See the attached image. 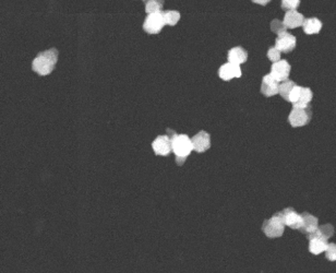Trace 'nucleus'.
<instances>
[{
  "label": "nucleus",
  "mask_w": 336,
  "mask_h": 273,
  "mask_svg": "<svg viewBox=\"0 0 336 273\" xmlns=\"http://www.w3.org/2000/svg\"><path fill=\"white\" fill-rule=\"evenodd\" d=\"M57 60H58V50L56 48L42 51L33 60L32 69L40 76H47L54 70Z\"/></svg>",
  "instance_id": "obj_1"
},
{
  "label": "nucleus",
  "mask_w": 336,
  "mask_h": 273,
  "mask_svg": "<svg viewBox=\"0 0 336 273\" xmlns=\"http://www.w3.org/2000/svg\"><path fill=\"white\" fill-rule=\"evenodd\" d=\"M172 152L176 154V162L178 165L185 163L187 156L190 155L193 150L192 141L187 135H174L171 136Z\"/></svg>",
  "instance_id": "obj_2"
},
{
  "label": "nucleus",
  "mask_w": 336,
  "mask_h": 273,
  "mask_svg": "<svg viewBox=\"0 0 336 273\" xmlns=\"http://www.w3.org/2000/svg\"><path fill=\"white\" fill-rule=\"evenodd\" d=\"M312 97H313V93L311 91V89L296 86L293 89V91L290 95V101L288 102L293 103L294 107L307 108L310 106Z\"/></svg>",
  "instance_id": "obj_3"
},
{
  "label": "nucleus",
  "mask_w": 336,
  "mask_h": 273,
  "mask_svg": "<svg viewBox=\"0 0 336 273\" xmlns=\"http://www.w3.org/2000/svg\"><path fill=\"white\" fill-rule=\"evenodd\" d=\"M262 230L269 238L281 237L285 230V224L283 222L281 213L277 212L271 219L265 220L262 225Z\"/></svg>",
  "instance_id": "obj_4"
},
{
  "label": "nucleus",
  "mask_w": 336,
  "mask_h": 273,
  "mask_svg": "<svg viewBox=\"0 0 336 273\" xmlns=\"http://www.w3.org/2000/svg\"><path fill=\"white\" fill-rule=\"evenodd\" d=\"M311 117H312L311 106H309L307 108L294 107L292 109L290 116H288V123H290L294 128L303 127V126L310 123Z\"/></svg>",
  "instance_id": "obj_5"
},
{
  "label": "nucleus",
  "mask_w": 336,
  "mask_h": 273,
  "mask_svg": "<svg viewBox=\"0 0 336 273\" xmlns=\"http://www.w3.org/2000/svg\"><path fill=\"white\" fill-rule=\"evenodd\" d=\"M166 24V21L163 12L148 14L143 23V30L149 34L160 33Z\"/></svg>",
  "instance_id": "obj_6"
},
{
  "label": "nucleus",
  "mask_w": 336,
  "mask_h": 273,
  "mask_svg": "<svg viewBox=\"0 0 336 273\" xmlns=\"http://www.w3.org/2000/svg\"><path fill=\"white\" fill-rule=\"evenodd\" d=\"M291 70L292 67L288 64V61L283 59L272 65L270 76L277 82H284L290 77Z\"/></svg>",
  "instance_id": "obj_7"
},
{
  "label": "nucleus",
  "mask_w": 336,
  "mask_h": 273,
  "mask_svg": "<svg viewBox=\"0 0 336 273\" xmlns=\"http://www.w3.org/2000/svg\"><path fill=\"white\" fill-rule=\"evenodd\" d=\"M283 222L288 228L294 229H300L302 225V215L297 213L293 208H286L280 212Z\"/></svg>",
  "instance_id": "obj_8"
},
{
  "label": "nucleus",
  "mask_w": 336,
  "mask_h": 273,
  "mask_svg": "<svg viewBox=\"0 0 336 273\" xmlns=\"http://www.w3.org/2000/svg\"><path fill=\"white\" fill-rule=\"evenodd\" d=\"M309 239V251L313 255H320L323 251L327 250L328 247V239L323 237L317 232L308 235Z\"/></svg>",
  "instance_id": "obj_9"
},
{
  "label": "nucleus",
  "mask_w": 336,
  "mask_h": 273,
  "mask_svg": "<svg viewBox=\"0 0 336 273\" xmlns=\"http://www.w3.org/2000/svg\"><path fill=\"white\" fill-rule=\"evenodd\" d=\"M297 44V40L293 34L284 32L277 36L275 41V47L281 52H291L295 49Z\"/></svg>",
  "instance_id": "obj_10"
},
{
  "label": "nucleus",
  "mask_w": 336,
  "mask_h": 273,
  "mask_svg": "<svg viewBox=\"0 0 336 273\" xmlns=\"http://www.w3.org/2000/svg\"><path fill=\"white\" fill-rule=\"evenodd\" d=\"M152 148L156 155H168L172 151L171 138L166 135L159 136L152 143Z\"/></svg>",
  "instance_id": "obj_11"
},
{
  "label": "nucleus",
  "mask_w": 336,
  "mask_h": 273,
  "mask_svg": "<svg viewBox=\"0 0 336 273\" xmlns=\"http://www.w3.org/2000/svg\"><path fill=\"white\" fill-rule=\"evenodd\" d=\"M193 150L198 153H203L210 149L211 146V138L207 131H200L191 139Z\"/></svg>",
  "instance_id": "obj_12"
},
{
  "label": "nucleus",
  "mask_w": 336,
  "mask_h": 273,
  "mask_svg": "<svg viewBox=\"0 0 336 273\" xmlns=\"http://www.w3.org/2000/svg\"><path fill=\"white\" fill-rule=\"evenodd\" d=\"M218 76L224 81H229L234 78H240L241 77L240 66L230 64V62L224 64L222 67L219 68Z\"/></svg>",
  "instance_id": "obj_13"
},
{
  "label": "nucleus",
  "mask_w": 336,
  "mask_h": 273,
  "mask_svg": "<svg viewBox=\"0 0 336 273\" xmlns=\"http://www.w3.org/2000/svg\"><path fill=\"white\" fill-rule=\"evenodd\" d=\"M278 88L280 85L276 80H274L270 75H266L262 79L261 85V93L266 97L274 96L278 93Z\"/></svg>",
  "instance_id": "obj_14"
},
{
  "label": "nucleus",
  "mask_w": 336,
  "mask_h": 273,
  "mask_svg": "<svg viewBox=\"0 0 336 273\" xmlns=\"http://www.w3.org/2000/svg\"><path fill=\"white\" fill-rule=\"evenodd\" d=\"M301 215H302V225H301V228L299 230H300L301 233L308 234V235L316 232L319 228L318 218H316L314 215L308 212H303Z\"/></svg>",
  "instance_id": "obj_15"
},
{
  "label": "nucleus",
  "mask_w": 336,
  "mask_h": 273,
  "mask_svg": "<svg viewBox=\"0 0 336 273\" xmlns=\"http://www.w3.org/2000/svg\"><path fill=\"white\" fill-rule=\"evenodd\" d=\"M227 58L228 62H230V64L239 66L241 64H244V62H246L247 59H248V51L240 46L234 47V48L228 50Z\"/></svg>",
  "instance_id": "obj_16"
},
{
  "label": "nucleus",
  "mask_w": 336,
  "mask_h": 273,
  "mask_svg": "<svg viewBox=\"0 0 336 273\" xmlns=\"http://www.w3.org/2000/svg\"><path fill=\"white\" fill-rule=\"evenodd\" d=\"M303 15L295 10V11H287L285 13L283 23L285 24L287 29H297L303 24Z\"/></svg>",
  "instance_id": "obj_17"
},
{
  "label": "nucleus",
  "mask_w": 336,
  "mask_h": 273,
  "mask_svg": "<svg viewBox=\"0 0 336 273\" xmlns=\"http://www.w3.org/2000/svg\"><path fill=\"white\" fill-rule=\"evenodd\" d=\"M303 32L308 35L318 34L322 29V22L318 18L304 19L302 24Z\"/></svg>",
  "instance_id": "obj_18"
},
{
  "label": "nucleus",
  "mask_w": 336,
  "mask_h": 273,
  "mask_svg": "<svg viewBox=\"0 0 336 273\" xmlns=\"http://www.w3.org/2000/svg\"><path fill=\"white\" fill-rule=\"evenodd\" d=\"M297 85L293 80H288L287 79V80L282 82L280 85V88H278V94H281V96L288 102L290 101V95L293 91V89Z\"/></svg>",
  "instance_id": "obj_19"
},
{
  "label": "nucleus",
  "mask_w": 336,
  "mask_h": 273,
  "mask_svg": "<svg viewBox=\"0 0 336 273\" xmlns=\"http://www.w3.org/2000/svg\"><path fill=\"white\" fill-rule=\"evenodd\" d=\"M162 9L163 1H159V0H149V1H145V11L149 14L163 12Z\"/></svg>",
  "instance_id": "obj_20"
},
{
  "label": "nucleus",
  "mask_w": 336,
  "mask_h": 273,
  "mask_svg": "<svg viewBox=\"0 0 336 273\" xmlns=\"http://www.w3.org/2000/svg\"><path fill=\"white\" fill-rule=\"evenodd\" d=\"M163 14H164L166 24L176 25L178 23V21L180 20V13L176 11V10H171V11H163Z\"/></svg>",
  "instance_id": "obj_21"
},
{
  "label": "nucleus",
  "mask_w": 336,
  "mask_h": 273,
  "mask_svg": "<svg viewBox=\"0 0 336 273\" xmlns=\"http://www.w3.org/2000/svg\"><path fill=\"white\" fill-rule=\"evenodd\" d=\"M316 232L321 236H323V237L329 239L330 237H332L334 234V228L331 224H325V225H322V227H319Z\"/></svg>",
  "instance_id": "obj_22"
},
{
  "label": "nucleus",
  "mask_w": 336,
  "mask_h": 273,
  "mask_svg": "<svg viewBox=\"0 0 336 273\" xmlns=\"http://www.w3.org/2000/svg\"><path fill=\"white\" fill-rule=\"evenodd\" d=\"M286 26L285 24L283 23V21H280V20H277V19H274L271 22V30H272V32H274L276 33L277 35H280L282 33H284L286 32Z\"/></svg>",
  "instance_id": "obj_23"
},
{
  "label": "nucleus",
  "mask_w": 336,
  "mask_h": 273,
  "mask_svg": "<svg viewBox=\"0 0 336 273\" xmlns=\"http://www.w3.org/2000/svg\"><path fill=\"white\" fill-rule=\"evenodd\" d=\"M299 3H300L299 0H283L282 9L287 10V11H295L299 7Z\"/></svg>",
  "instance_id": "obj_24"
},
{
  "label": "nucleus",
  "mask_w": 336,
  "mask_h": 273,
  "mask_svg": "<svg viewBox=\"0 0 336 273\" xmlns=\"http://www.w3.org/2000/svg\"><path fill=\"white\" fill-rule=\"evenodd\" d=\"M267 58H269L273 64H275V62L281 60V51L278 50L275 46L271 47V48L267 50Z\"/></svg>",
  "instance_id": "obj_25"
},
{
  "label": "nucleus",
  "mask_w": 336,
  "mask_h": 273,
  "mask_svg": "<svg viewBox=\"0 0 336 273\" xmlns=\"http://www.w3.org/2000/svg\"><path fill=\"white\" fill-rule=\"evenodd\" d=\"M325 257L330 261H336V244H329L325 250Z\"/></svg>",
  "instance_id": "obj_26"
}]
</instances>
